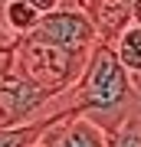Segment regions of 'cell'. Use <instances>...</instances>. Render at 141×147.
<instances>
[{"label":"cell","mask_w":141,"mask_h":147,"mask_svg":"<svg viewBox=\"0 0 141 147\" xmlns=\"http://www.w3.org/2000/svg\"><path fill=\"white\" fill-rule=\"evenodd\" d=\"M16 39H20V36H13V33H10V30L3 26V16H0V59H7V56L13 53Z\"/></svg>","instance_id":"30bf717a"},{"label":"cell","mask_w":141,"mask_h":147,"mask_svg":"<svg viewBox=\"0 0 141 147\" xmlns=\"http://www.w3.org/2000/svg\"><path fill=\"white\" fill-rule=\"evenodd\" d=\"M128 10H131V23H138V26H141V0H135Z\"/></svg>","instance_id":"7c38bea8"},{"label":"cell","mask_w":141,"mask_h":147,"mask_svg":"<svg viewBox=\"0 0 141 147\" xmlns=\"http://www.w3.org/2000/svg\"><path fill=\"white\" fill-rule=\"evenodd\" d=\"M138 108H141V98L131 85V75L118 65L112 46L95 42L85 56L82 75L66 92V111L89 118L102 134H108Z\"/></svg>","instance_id":"6da1fadb"},{"label":"cell","mask_w":141,"mask_h":147,"mask_svg":"<svg viewBox=\"0 0 141 147\" xmlns=\"http://www.w3.org/2000/svg\"><path fill=\"white\" fill-rule=\"evenodd\" d=\"M85 56L89 53H66V49L20 36L10 53V65L33 88H40L46 95H59V92H69L76 85V79L82 75Z\"/></svg>","instance_id":"7a4b0ae2"},{"label":"cell","mask_w":141,"mask_h":147,"mask_svg":"<svg viewBox=\"0 0 141 147\" xmlns=\"http://www.w3.org/2000/svg\"><path fill=\"white\" fill-rule=\"evenodd\" d=\"M112 53L131 79L141 75V26L138 23H128V30H121V36L112 42Z\"/></svg>","instance_id":"8992f818"},{"label":"cell","mask_w":141,"mask_h":147,"mask_svg":"<svg viewBox=\"0 0 141 147\" xmlns=\"http://www.w3.org/2000/svg\"><path fill=\"white\" fill-rule=\"evenodd\" d=\"M63 115H66V111H63ZM52 118H59V115L33 118V121H23V124H13V127H0V147H36Z\"/></svg>","instance_id":"52a82bcc"},{"label":"cell","mask_w":141,"mask_h":147,"mask_svg":"<svg viewBox=\"0 0 141 147\" xmlns=\"http://www.w3.org/2000/svg\"><path fill=\"white\" fill-rule=\"evenodd\" d=\"M36 147H105V134L89 118L66 111V115L49 121Z\"/></svg>","instance_id":"277c9868"},{"label":"cell","mask_w":141,"mask_h":147,"mask_svg":"<svg viewBox=\"0 0 141 147\" xmlns=\"http://www.w3.org/2000/svg\"><path fill=\"white\" fill-rule=\"evenodd\" d=\"M26 3H30L40 16H46V13H52V10H59V0H26Z\"/></svg>","instance_id":"8fae6325"},{"label":"cell","mask_w":141,"mask_h":147,"mask_svg":"<svg viewBox=\"0 0 141 147\" xmlns=\"http://www.w3.org/2000/svg\"><path fill=\"white\" fill-rule=\"evenodd\" d=\"M0 16H3V26L13 36H26L33 26L40 23V13L33 10L26 0H3L0 3Z\"/></svg>","instance_id":"ba28073f"},{"label":"cell","mask_w":141,"mask_h":147,"mask_svg":"<svg viewBox=\"0 0 141 147\" xmlns=\"http://www.w3.org/2000/svg\"><path fill=\"white\" fill-rule=\"evenodd\" d=\"M125 3H128V7H131V3H135V0H125Z\"/></svg>","instance_id":"4fadbf2b"},{"label":"cell","mask_w":141,"mask_h":147,"mask_svg":"<svg viewBox=\"0 0 141 147\" xmlns=\"http://www.w3.org/2000/svg\"><path fill=\"white\" fill-rule=\"evenodd\" d=\"M26 39L46 42V46L66 49V53H89L99 42L89 16L79 10H52L46 16H40V23L26 33Z\"/></svg>","instance_id":"3957f363"},{"label":"cell","mask_w":141,"mask_h":147,"mask_svg":"<svg viewBox=\"0 0 141 147\" xmlns=\"http://www.w3.org/2000/svg\"><path fill=\"white\" fill-rule=\"evenodd\" d=\"M105 147H141V108L105 134Z\"/></svg>","instance_id":"9c48e42d"},{"label":"cell","mask_w":141,"mask_h":147,"mask_svg":"<svg viewBox=\"0 0 141 147\" xmlns=\"http://www.w3.org/2000/svg\"><path fill=\"white\" fill-rule=\"evenodd\" d=\"M85 16H89L99 42H105V46H112L121 36V30H128L131 23V10L125 0H89Z\"/></svg>","instance_id":"5b68a950"}]
</instances>
